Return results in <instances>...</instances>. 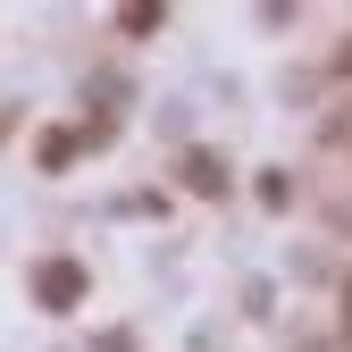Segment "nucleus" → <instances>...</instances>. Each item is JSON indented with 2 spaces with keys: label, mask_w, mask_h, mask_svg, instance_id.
Wrapping results in <instances>:
<instances>
[{
  "label": "nucleus",
  "mask_w": 352,
  "mask_h": 352,
  "mask_svg": "<svg viewBox=\"0 0 352 352\" xmlns=\"http://www.w3.org/2000/svg\"><path fill=\"white\" fill-rule=\"evenodd\" d=\"M319 168L327 176H352V93L319 118Z\"/></svg>",
  "instance_id": "nucleus-1"
},
{
  "label": "nucleus",
  "mask_w": 352,
  "mask_h": 352,
  "mask_svg": "<svg viewBox=\"0 0 352 352\" xmlns=\"http://www.w3.org/2000/svg\"><path fill=\"white\" fill-rule=\"evenodd\" d=\"M185 176H193V193H227V168H218L210 151H193V160H185Z\"/></svg>",
  "instance_id": "nucleus-2"
},
{
  "label": "nucleus",
  "mask_w": 352,
  "mask_h": 352,
  "mask_svg": "<svg viewBox=\"0 0 352 352\" xmlns=\"http://www.w3.org/2000/svg\"><path fill=\"white\" fill-rule=\"evenodd\" d=\"M344 344H352V285H344Z\"/></svg>",
  "instance_id": "nucleus-4"
},
{
  "label": "nucleus",
  "mask_w": 352,
  "mask_h": 352,
  "mask_svg": "<svg viewBox=\"0 0 352 352\" xmlns=\"http://www.w3.org/2000/svg\"><path fill=\"white\" fill-rule=\"evenodd\" d=\"M327 84H352V42H336V59H327Z\"/></svg>",
  "instance_id": "nucleus-3"
}]
</instances>
